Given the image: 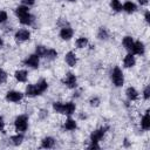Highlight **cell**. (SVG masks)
<instances>
[{
  "label": "cell",
  "instance_id": "18",
  "mask_svg": "<svg viewBox=\"0 0 150 150\" xmlns=\"http://www.w3.org/2000/svg\"><path fill=\"white\" fill-rule=\"evenodd\" d=\"M125 94H127V97H128L129 101H136V100L138 98V91H137L134 87H129V88H127Z\"/></svg>",
  "mask_w": 150,
  "mask_h": 150
},
{
  "label": "cell",
  "instance_id": "21",
  "mask_svg": "<svg viewBox=\"0 0 150 150\" xmlns=\"http://www.w3.org/2000/svg\"><path fill=\"white\" fill-rule=\"evenodd\" d=\"M19 21H20V23H21V25L29 26V25H32V23H33V21H34V16H33L30 13H28V14H26V15H23V16L19 18Z\"/></svg>",
  "mask_w": 150,
  "mask_h": 150
},
{
  "label": "cell",
  "instance_id": "10",
  "mask_svg": "<svg viewBox=\"0 0 150 150\" xmlns=\"http://www.w3.org/2000/svg\"><path fill=\"white\" fill-rule=\"evenodd\" d=\"M75 109H76V105L74 102H66L63 103V109H62V114L63 115H67V116H70L75 112Z\"/></svg>",
  "mask_w": 150,
  "mask_h": 150
},
{
  "label": "cell",
  "instance_id": "29",
  "mask_svg": "<svg viewBox=\"0 0 150 150\" xmlns=\"http://www.w3.org/2000/svg\"><path fill=\"white\" fill-rule=\"evenodd\" d=\"M45 57L48 59V60H55L57 57V52L55 49H53V48H49V49H47Z\"/></svg>",
  "mask_w": 150,
  "mask_h": 150
},
{
  "label": "cell",
  "instance_id": "3",
  "mask_svg": "<svg viewBox=\"0 0 150 150\" xmlns=\"http://www.w3.org/2000/svg\"><path fill=\"white\" fill-rule=\"evenodd\" d=\"M107 130H108V127H101V128L94 130L90 135V143H97L98 144V142L103 138Z\"/></svg>",
  "mask_w": 150,
  "mask_h": 150
},
{
  "label": "cell",
  "instance_id": "35",
  "mask_svg": "<svg viewBox=\"0 0 150 150\" xmlns=\"http://www.w3.org/2000/svg\"><path fill=\"white\" fill-rule=\"evenodd\" d=\"M21 2H22V5L29 7V6H33L35 4V0H21Z\"/></svg>",
  "mask_w": 150,
  "mask_h": 150
},
{
  "label": "cell",
  "instance_id": "14",
  "mask_svg": "<svg viewBox=\"0 0 150 150\" xmlns=\"http://www.w3.org/2000/svg\"><path fill=\"white\" fill-rule=\"evenodd\" d=\"M54 145H55V139L50 136H47L41 141V148L43 149H52Z\"/></svg>",
  "mask_w": 150,
  "mask_h": 150
},
{
  "label": "cell",
  "instance_id": "6",
  "mask_svg": "<svg viewBox=\"0 0 150 150\" xmlns=\"http://www.w3.org/2000/svg\"><path fill=\"white\" fill-rule=\"evenodd\" d=\"M22 98H23V94L21 91H18V90H9L6 94V100L8 102L16 103V102H20Z\"/></svg>",
  "mask_w": 150,
  "mask_h": 150
},
{
  "label": "cell",
  "instance_id": "39",
  "mask_svg": "<svg viewBox=\"0 0 150 150\" xmlns=\"http://www.w3.org/2000/svg\"><path fill=\"white\" fill-rule=\"evenodd\" d=\"M2 46H4V40H2V38L0 36V48H1Z\"/></svg>",
  "mask_w": 150,
  "mask_h": 150
},
{
  "label": "cell",
  "instance_id": "28",
  "mask_svg": "<svg viewBox=\"0 0 150 150\" xmlns=\"http://www.w3.org/2000/svg\"><path fill=\"white\" fill-rule=\"evenodd\" d=\"M46 52H47V48H46L45 46H42V45H39V46H36V48H35V54H36L39 57H45Z\"/></svg>",
  "mask_w": 150,
  "mask_h": 150
},
{
  "label": "cell",
  "instance_id": "26",
  "mask_svg": "<svg viewBox=\"0 0 150 150\" xmlns=\"http://www.w3.org/2000/svg\"><path fill=\"white\" fill-rule=\"evenodd\" d=\"M36 84V87H38V89H39V91L42 94V93H45L47 89H48V82L46 81V80H40L38 83H35Z\"/></svg>",
  "mask_w": 150,
  "mask_h": 150
},
{
  "label": "cell",
  "instance_id": "9",
  "mask_svg": "<svg viewBox=\"0 0 150 150\" xmlns=\"http://www.w3.org/2000/svg\"><path fill=\"white\" fill-rule=\"evenodd\" d=\"M144 52H145L144 43L142 41H135L132 50H131V54H134V55H143Z\"/></svg>",
  "mask_w": 150,
  "mask_h": 150
},
{
  "label": "cell",
  "instance_id": "27",
  "mask_svg": "<svg viewBox=\"0 0 150 150\" xmlns=\"http://www.w3.org/2000/svg\"><path fill=\"white\" fill-rule=\"evenodd\" d=\"M110 7L114 12H121L122 11V4L120 0H111L110 1Z\"/></svg>",
  "mask_w": 150,
  "mask_h": 150
},
{
  "label": "cell",
  "instance_id": "17",
  "mask_svg": "<svg viewBox=\"0 0 150 150\" xmlns=\"http://www.w3.org/2000/svg\"><path fill=\"white\" fill-rule=\"evenodd\" d=\"M134 39L131 38V36H124L123 38V40H122V43H123V47L129 52V53H131V50H132V47H134Z\"/></svg>",
  "mask_w": 150,
  "mask_h": 150
},
{
  "label": "cell",
  "instance_id": "23",
  "mask_svg": "<svg viewBox=\"0 0 150 150\" xmlns=\"http://www.w3.org/2000/svg\"><path fill=\"white\" fill-rule=\"evenodd\" d=\"M11 142H12V144L15 145V146L20 145V144L23 142V135H22V132H18L16 135H13V136L11 137Z\"/></svg>",
  "mask_w": 150,
  "mask_h": 150
},
{
  "label": "cell",
  "instance_id": "24",
  "mask_svg": "<svg viewBox=\"0 0 150 150\" xmlns=\"http://www.w3.org/2000/svg\"><path fill=\"white\" fill-rule=\"evenodd\" d=\"M97 38L100 40H107L109 38V32L105 27H100L98 32H97Z\"/></svg>",
  "mask_w": 150,
  "mask_h": 150
},
{
  "label": "cell",
  "instance_id": "41",
  "mask_svg": "<svg viewBox=\"0 0 150 150\" xmlns=\"http://www.w3.org/2000/svg\"><path fill=\"white\" fill-rule=\"evenodd\" d=\"M67 1H71L73 2V1H76V0H67Z\"/></svg>",
  "mask_w": 150,
  "mask_h": 150
},
{
  "label": "cell",
  "instance_id": "4",
  "mask_svg": "<svg viewBox=\"0 0 150 150\" xmlns=\"http://www.w3.org/2000/svg\"><path fill=\"white\" fill-rule=\"evenodd\" d=\"M62 83L64 86H67L68 88H76L77 87V80H76V76L73 74V73H67L66 76L62 79Z\"/></svg>",
  "mask_w": 150,
  "mask_h": 150
},
{
  "label": "cell",
  "instance_id": "38",
  "mask_svg": "<svg viewBox=\"0 0 150 150\" xmlns=\"http://www.w3.org/2000/svg\"><path fill=\"white\" fill-rule=\"evenodd\" d=\"M40 112H41V114H40L41 118H43V117H45V115H47V112H48V111H46V110H41Z\"/></svg>",
  "mask_w": 150,
  "mask_h": 150
},
{
  "label": "cell",
  "instance_id": "36",
  "mask_svg": "<svg viewBox=\"0 0 150 150\" xmlns=\"http://www.w3.org/2000/svg\"><path fill=\"white\" fill-rule=\"evenodd\" d=\"M5 128V121L2 118V116H0V131H2Z\"/></svg>",
  "mask_w": 150,
  "mask_h": 150
},
{
  "label": "cell",
  "instance_id": "19",
  "mask_svg": "<svg viewBox=\"0 0 150 150\" xmlns=\"http://www.w3.org/2000/svg\"><path fill=\"white\" fill-rule=\"evenodd\" d=\"M14 76H15L16 81H19V82H26L27 81V77H28V73L25 69H20V70H16L15 71Z\"/></svg>",
  "mask_w": 150,
  "mask_h": 150
},
{
  "label": "cell",
  "instance_id": "31",
  "mask_svg": "<svg viewBox=\"0 0 150 150\" xmlns=\"http://www.w3.org/2000/svg\"><path fill=\"white\" fill-rule=\"evenodd\" d=\"M89 103L91 107H97V105H100V98L98 97H91L89 100Z\"/></svg>",
  "mask_w": 150,
  "mask_h": 150
},
{
  "label": "cell",
  "instance_id": "25",
  "mask_svg": "<svg viewBox=\"0 0 150 150\" xmlns=\"http://www.w3.org/2000/svg\"><path fill=\"white\" fill-rule=\"evenodd\" d=\"M76 47L77 48H80V49H82V48H84V47H87L88 46V43H89V41H88V39L87 38H84V36H81V38H79L77 40H76Z\"/></svg>",
  "mask_w": 150,
  "mask_h": 150
},
{
  "label": "cell",
  "instance_id": "32",
  "mask_svg": "<svg viewBox=\"0 0 150 150\" xmlns=\"http://www.w3.org/2000/svg\"><path fill=\"white\" fill-rule=\"evenodd\" d=\"M7 19H8L7 13H6L5 11H0V23L6 22V21H7Z\"/></svg>",
  "mask_w": 150,
  "mask_h": 150
},
{
  "label": "cell",
  "instance_id": "1",
  "mask_svg": "<svg viewBox=\"0 0 150 150\" xmlns=\"http://www.w3.org/2000/svg\"><path fill=\"white\" fill-rule=\"evenodd\" d=\"M14 127L18 132H25L28 128V116L27 115H19L14 120Z\"/></svg>",
  "mask_w": 150,
  "mask_h": 150
},
{
  "label": "cell",
  "instance_id": "5",
  "mask_svg": "<svg viewBox=\"0 0 150 150\" xmlns=\"http://www.w3.org/2000/svg\"><path fill=\"white\" fill-rule=\"evenodd\" d=\"M23 63H25V66H27V67L38 68L39 64H40V57H39L36 54H30V55H28V56L23 60Z\"/></svg>",
  "mask_w": 150,
  "mask_h": 150
},
{
  "label": "cell",
  "instance_id": "33",
  "mask_svg": "<svg viewBox=\"0 0 150 150\" xmlns=\"http://www.w3.org/2000/svg\"><path fill=\"white\" fill-rule=\"evenodd\" d=\"M143 97H144V100H149V97H150V87L149 86H146L144 88V90H143Z\"/></svg>",
  "mask_w": 150,
  "mask_h": 150
},
{
  "label": "cell",
  "instance_id": "13",
  "mask_svg": "<svg viewBox=\"0 0 150 150\" xmlns=\"http://www.w3.org/2000/svg\"><path fill=\"white\" fill-rule=\"evenodd\" d=\"M135 63H136V60H135L134 54L128 53V54L124 56V60H123V64H124V67H125V68H131V67L135 66Z\"/></svg>",
  "mask_w": 150,
  "mask_h": 150
},
{
  "label": "cell",
  "instance_id": "7",
  "mask_svg": "<svg viewBox=\"0 0 150 150\" xmlns=\"http://www.w3.org/2000/svg\"><path fill=\"white\" fill-rule=\"evenodd\" d=\"M14 38H15V40H16L18 42H25V41L29 40V38H30V33H29L28 29L22 28V29H19V30L15 33Z\"/></svg>",
  "mask_w": 150,
  "mask_h": 150
},
{
  "label": "cell",
  "instance_id": "15",
  "mask_svg": "<svg viewBox=\"0 0 150 150\" xmlns=\"http://www.w3.org/2000/svg\"><path fill=\"white\" fill-rule=\"evenodd\" d=\"M77 128V123H76V121L75 120H73V118H67L66 121H64V123H63V129L64 130H68V131H73V130H75Z\"/></svg>",
  "mask_w": 150,
  "mask_h": 150
},
{
  "label": "cell",
  "instance_id": "37",
  "mask_svg": "<svg viewBox=\"0 0 150 150\" xmlns=\"http://www.w3.org/2000/svg\"><path fill=\"white\" fill-rule=\"evenodd\" d=\"M144 19H145V21H146V22H149V21H150V13H149V11H146V12H145V14H144Z\"/></svg>",
  "mask_w": 150,
  "mask_h": 150
},
{
  "label": "cell",
  "instance_id": "11",
  "mask_svg": "<svg viewBox=\"0 0 150 150\" xmlns=\"http://www.w3.org/2000/svg\"><path fill=\"white\" fill-rule=\"evenodd\" d=\"M64 61L68 66L70 67H75L76 63H77V57H76V54L74 52H68L66 55H64Z\"/></svg>",
  "mask_w": 150,
  "mask_h": 150
},
{
  "label": "cell",
  "instance_id": "30",
  "mask_svg": "<svg viewBox=\"0 0 150 150\" xmlns=\"http://www.w3.org/2000/svg\"><path fill=\"white\" fill-rule=\"evenodd\" d=\"M53 109H54L55 112H57V114H62L63 102H54V103H53Z\"/></svg>",
  "mask_w": 150,
  "mask_h": 150
},
{
  "label": "cell",
  "instance_id": "22",
  "mask_svg": "<svg viewBox=\"0 0 150 150\" xmlns=\"http://www.w3.org/2000/svg\"><path fill=\"white\" fill-rule=\"evenodd\" d=\"M28 13H29V8H28V6L21 5V6H18V7L15 8V15H16L18 18H21V16L28 14Z\"/></svg>",
  "mask_w": 150,
  "mask_h": 150
},
{
  "label": "cell",
  "instance_id": "12",
  "mask_svg": "<svg viewBox=\"0 0 150 150\" xmlns=\"http://www.w3.org/2000/svg\"><path fill=\"white\" fill-rule=\"evenodd\" d=\"M26 95L28 97H35L38 95H41V93L39 91L36 84H28L26 87Z\"/></svg>",
  "mask_w": 150,
  "mask_h": 150
},
{
  "label": "cell",
  "instance_id": "20",
  "mask_svg": "<svg viewBox=\"0 0 150 150\" xmlns=\"http://www.w3.org/2000/svg\"><path fill=\"white\" fill-rule=\"evenodd\" d=\"M141 127L143 130H149L150 129V117H149V110L145 111L141 120Z\"/></svg>",
  "mask_w": 150,
  "mask_h": 150
},
{
  "label": "cell",
  "instance_id": "34",
  "mask_svg": "<svg viewBox=\"0 0 150 150\" xmlns=\"http://www.w3.org/2000/svg\"><path fill=\"white\" fill-rule=\"evenodd\" d=\"M6 79H7V74L5 73L4 69L0 68V84H2V83L6 81Z\"/></svg>",
  "mask_w": 150,
  "mask_h": 150
},
{
  "label": "cell",
  "instance_id": "16",
  "mask_svg": "<svg viewBox=\"0 0 150 150\" xmlns=\"http://www.w3.org/2000/svg\"><path fill=\"white\" fill-rule=\"evenodd\" d=\"M136 9H137V7H136V5H135L132 1H125V2L122 5V11H124V12L128 13V14L134 13Z\"/></svg>",
  "mask_w": 150,
  "mask_h": 150
},
{
  "label": "cell",
  "instance_id": "8",
  "mask_svg": "<svg viewBox=\"0 0 150 150\" xmlns=\"http://www.w3.org/2000/svg\"><path fill=\"white\" fill-rule=\"evenodd\" d=\"M73 35H74V30L69 26H63L61 28V30H60V38L62 40H64V41L70 40L73 38Z\"/></svg>",
  "mask_w": 150,
  "mask_h": 150
},
{
  "label": "cell",
  "instance_id": "2",
  "mask_svg": "<svg viewBox=\"0 0 150 150\" xmlns=\"http://www.w3.org/2000/svg\"><path fill=\"white\" fill-rule=\"evenodd\" d=\"M111 81L116 87H122L124 83V75L118 67H115L111 71Z\"/></svg>",
  "mask_w": 150,
  "mask_h": 150
},
{
  "label": "cell",
  "instance_id": "40",
  "mask_svg": "<svg viewBox=\"0 0 150 150\" xmlns=\"http://www.w3.org/2000/svg\"><path fill=\"white\" fill-rule=\"evenodd\" d=\"M148 0H139V2H142V4H145Z\"/></svg>",
  "mask_w": 150,
  "mask_h": 150
}]
</instances>
